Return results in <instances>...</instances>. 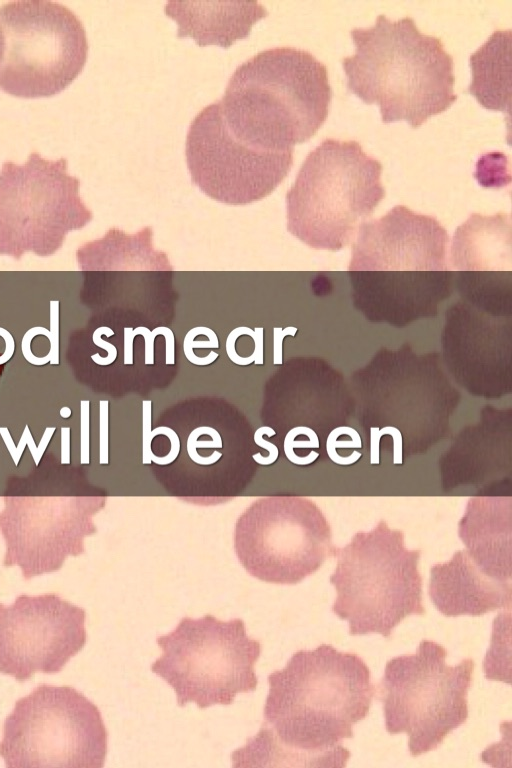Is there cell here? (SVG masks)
I'll return each mask as SVG.
<instances>
[{
  "instance_id": "obj_1",
  "label": "cell",
  "mask_w": 512,
  "mask_h": 768,
  "mask_svg": "<svg viewBox=\"0 0 512 768\" xmlns=\"http://www.w3.org/2000/svg\"><path fill=\"white\" fill-rule=\"evenodd\" d=\"M258 733L235 750L233 767H343L353 737L375 695L366 663L355 653L322 644L295 652L268 676Z\"/></svg>"
},
{
  "instance_id": "obj_2",
  "label": "cell",
  "mask_w": 512,
  "mask_h": 768,
  "mask_svg": "<svg viewBox=\"0 0 512 768\" xmlns=\"http://www.w3.org/2000/svg\"><path fill=\"white\" fill-rule=\"evenodd\" d=\"M448 245L435 217L404 205L364 221L348 266L354 308L371 323L396 328L435 317L454 287Z\"/></svg>"
},
{
  "instance_id": "obj_3",
  "label": "cell",
  "mask_w": 512,
  "mask_h": 768,
  "mask_svg": "<svg viewBox=\"0 0 512 768\" xmlns=\"http://www.w3.org/2000/svg\"><path fill=\"white\" fill-rule=\"evenodd\" d=\"M350 387L372 465L382 449L395 465L426 453L446 436L461 401L441 355L409 343L381 347L352 373Z\"/></svg>"
},
{
  "instance_id": "obj_4",
  "label": "cell",
  "mask_w": 512,
  "mask_h": 768,
  "mask_svg": "<svg viewBox=\"0 0 512 768\" xmlns=\"http://www.w3.org/2000/svg\"><path fill=\"white\" fill-rule=\"evenodd\" d=\"M331 99L322 62L302 49L275 47L239 65L219 102L237 139L259 150L284 152L319 130Z\"/></svg>"
},
{
  "instance_id": "obj_5",
  "label": "cell",
  "mask_w": 512,
  "mask_h": 768,
  "mask_svg": "<svg viewBox=\"0 0 512 768\" xmlns=\"http://www.w3.org/2000/svg\"><path fill=\"white\" fill-rule=\"evenodd\" d=\"M351 37L355 53L342 60L347 88L379 105L384 123L404 120L417 128L456 101L452 56L413 18L379 15L373 26L351 30Z\"/></svg>"
},
{
  "instance_id": "obj_6",
  "label": "cell",
  "mask_w": 512,
  "mask_h": 768,
  "mask_svg": "<svg viewBox=\"0 0 512 768\" xmlns=\"http://www.w3.org/2000/svg\"><path fill=\"white\" fill-rule=\"evenodd\" d=\"M382 164L354 140L327 138L286 193L287 230L316 250L339 251L385 197Z\"/></svg>"
},
{
  "instance_id": "obj_7",
  "label": "cell",
  "mask_w": 512,
  "mask_h": 768,
  "mask_svg": "<svg viewBox=\"0 0 512 768\" xmlns=\"http://www.w3.org/2000/svg\"><path fill=\"white\" fill-rule=\"evenodd\" d=\"M404 533L380 519L369 531H359L343 547L330 583L337 597L332 611L349 624L350 635L381 634L410 615H422L420 549H408Z\"/></svg>"
},
{
  "instance_id": "obj_8",
  "label": "cell",
  "mask_w": 512,
  "mask_h": 768,
  "mask_svg": "<svg viewBox=\"0 0 512 768\" xmlns=\"http://www.w3.org/2000/svg\"><path fill=\"white\" fill-rule=\"evenodd\" d=\"M157 644L162 654L151 671L175 690L180 707L191 702L200 709L230 705L237 694L257 687L254 666L262 645L248 636L240 618L185 616L173 631L158 637Z\"/></svg>"
},
{
  "instance_id": "obj_9",
  "label": "cell",
  "mask_w": 512,
  "mask_h": 768,
  "mask_svg": "<svg viewBox=\"0 0 512 768\" xmlns=\"http://www.w3.org/2000/svg\"><path fill=\"white\" fill-rule=\"evenodd\" d=\"M446 656L442 645L422 640L416 653L387 662L378 686L387 732L406 733L414 757L435 750L468 717L474 661L450 666Z\"/></svg>"
},
{
  "instance_id": "obj_10",
  "label": "cell",
  "mask_w": 512,
  "mask_h": 768,
  "mask_svg": "<svg viewBox=\"0 0 512 768\" xmlns=\"http://www.w3.org/2000/svg\"><path fill=\"white\" fill-rule=\"evenodd\" d=\"M108 733L98 707L69 686L42 684L18 699L3 725L7 767L101 768Z\"/></svg>"
},
{
  "instance_id": "obj_11",
  "label": "cell",
  "mask_w": 512,
  "mask_h": 768,
  "mask_svg": "<svg viewBox=\"0 0 512 768\" xmlns=\"http://www.w3.org/2000/svg\"><path fill=\"white\" fill-rule=\"evenodd\" d=\"M4 53L0 89L37 98L64 90L82 71L88 41L82 21L49 0H16L0 6Z\"/></svg>"
},
{
  "instance_id": "obj_12",
  "label": "cell",
  "mask_w": 512,
  "mask_h": 768,
  "mask_svg": "<svg viewBox=\"0 0 512 768\" xmlns=\"http://www.w3.org/2000/svg\"><path fill=\"white\" fill-rule=\"evenodd\" d=\"M233 538L235 554L251 576L281 585L315 573L336 547L322 510L301 496L255 500L238 517Z\"/></svg>"
},
{
  "instance_id": "obj_13",
  "label": "cell",
  "mask_w": 512,
  "mask_h": 768,
  "mask_svg": "<svg viewBox=\"0 0 512 768\" xmlns=\"http://www.w3.org/2000/svg\"><path fill=\"white\" fill-rule=\"evenodd\" d=\"M66 158L31 152L24 164L5 161L0 170V245H55L93 217L79 195L80 181Z\"/></svg>"
},
{
  "instance_id": "obj_14",
  "label": "cell",
  "mask_w": 512,
  "mask_h": 768,
  "mask_svg": "<svg viewBox=\"0 0 512 768\" xmlns=\"http://www.w3.org/2000/svg\"><path fill=\"white\" fill-rule=\"evenodd\" d=\"M293 151H263L237 139L225 123L219 100L192 120L185 147L192 182L211 199L229 205L270 195L290 172Z\"/></svg>"
},
{
  "instance_id": "obj_15",
  "label": "cell",
  "mask_w": 512,
  "mask_h": 768,
  "mask_svg": "<svg viewBox=\"0 0 512 768\" xmlns=\"http://www.w3.org/2000/svg\"><path fill=\"white\" fill-rule=\"evenodd\" d=\"M86 612L57 594L0 603V673L24 682L60 672L84 647Z\"/></svg>"
},
{
  "instance_id": "obj_16",
  "label": "cell",
  "mask_w": 512,
  "mask_h": 768,
  "mask_svg": "<svg viewBox=\"0 0 512 768\" xmlns=\"http://www.w3.org/2000/svg\"><path fill=\"white\" fill-rule=\"evenodd\" d=\"M440 342L447 372L469 394L497 399L511 393L512 316L459 298L445 312Z\"/></svg>"
},
{
  "instance_id": "obj_17",
  "label": "cell",
  "mask_w": 512,
  "mask_h": 768,
  "mask_svg": "<svg viewBox=\"0 0 512 768\" xmlns=\"http://www.w3.org/2000/svg\"><path fill=\"white\" fill-rule=\"evenodd\" d=\"M450 260L460 299L496 315L512 316L510 214L472 213L454 232Z\"/></svg>"
},
{
  "instance_id": "obj_18",
  "label": "cell",
  "mask_w": 512,
  "mask_h": 768,
  "mask_svg": "<svg viewBox=\"0 0 512 768\" xmlns=\"http://www.w3.org/2000/svg\"><path fill=\"white\" fill-rule=\"evenodd\" d=\"M276 384L291 424L314 431L324 446L333 429L349 425L355 416L350 384L324 358L305 356L288 360L277 373Z\"/></svg>"
},
{
  "instance_id": "obj_19",
  "label": "cell",
  "mask_w": 512,
  "mask_h": 768,
  "mask_svg": "<svg viewBox=\"0 0 512 768\" xmlns=\"http://www.w3.org/2000/svg\"><path fill=\"white\" fill-rule=\"evenodd\" d=\"M478 423L463 430L441 459L445 488L483 483L505 469L510 452L511 410L485 407Z\"/></svg>"
},
{
  "instance_id": "obj_20",
  "label": "cell",
  "mask_w": 512,
  "mask_h": 768,
  "mask_svg": "<svg viewBox=\"0 0 512 768\" xmlns=\"http://www.w3.org/2000/svg\"><path fill=\"white\" fill-rule=\"evenodd\" d=\"M435 607L445 616H481L510 608L511 582L495 580L474 563L468 552L456 551L445 563L431 567L428 587Z\"/></svg>"
},
{
  "instance_id": "obj_21",
  "label": "cell",
  "mask_w": 512,
  "mask_h": 768,
  "mask_svg": "<svg viewBox=\"0 0 512 768\" xmlns=\"http://www.w3.org/2000/svg\"><path fill=\"white\" fill-rule=\"evenodd\" d=\"M458 535L482 572L495 580L511 582V496L469 498L458 523Z\"/></svg>"
},
{
  "instance_id": "obj_22",
  "label": "cell",
  "mask_w": 512,
  "mask_h": 768,
  "mask_svg": "<svg viewBox=\"0 0 512 768\" xmlns=\"http://www.w3.org/2000/svg\"><path fill=\"white\" fill-rule=\"evenodd\" d=\"M165 13L176 21L178 38L223 48L247 38L252 26L268 15L257 1H168Z\"/></svg>"
},
{
  "instance_id": "obj_23",
  "label": "cell",
  "mask_w": 512,
  "mask_h": 768,
  "mask_svg": "<svg viewBox=\"0 0 512 768\" xmlns=\"http://www.w3.org/2000/svg\"><path fill=\"white\" fill-rule=\"evenodd\" d=\"M511 31H495L470 56V94L487 109L510 112Z\"/></svg>"
},
{
  "instance_id": "obj_24",
  "label": "cell",
  "mask_w": 512,
  "mask_h": 768,
  "mask_svg": "<svg viewBox=\"0 0 512 768\" xmlns=\"http://www.w3.org/2000/svg\"><path fill=\"white\" fill-rule=\"evenodd\" d=\"M152 237L150 226L131 235L111 228L101 239L92 242L102 255L97 269L172 271L167 254L154 249Z\"/></svg>"
},
{
  "instance_id": "obj_25",
  "label": "cell",
  "mask_w": 512,
  "mask_h": 768,
  "mask_svg": "<svg viewBox=\"0 0 512 768\" xmlns=\"http://www.w3.org/2000/svg\"><path fill=\"white\" fill-rule=\"evenodd\" d=\"M363 442L360 433L350 425L333 429L325 443L327 458L341 466L355 464L361 459Z\"/></svg>"
},
{
  "instance_id": "obj_26",
  "label": "cell",
  "mask_w": 512,
  "mask_h": 768,
  "mask_svg": "<svg viewBox=\"0 0 512 768\" xmlns=\"http://www.w3.org/2000/svg\"><path fill=\"white\" fill-rule=\"evenodd\" d=\"M222 445V439L217 430L209 426H200L188 435L186 449L194 463L205 466L204 453L207 454L212 448H221Z\"/></svg>"
},
{
  "instance_id": "obj_27",
  "label": "cell",
  "mask_w": 512,
  "mask_h": 768,
  "mask_svg": "<svg viewBox=\"0 0 512 768\" xmlns=\"http://www.w3.org/2000/svg\"><path fill=\"white\" fill-rule=\"evenodd\" d=\"M263 435L272 437L276 435V431L269 426H262L254 432V442L259 447L266 449L269 454L268 456H262L260 453H256L252 456V458L257 464L267 466L273 464L278 459L279 450L275 444L263 439Z\"/></svg>"
},
{
  "instance_id": "obj_28",
  "label": "cell",
  "mask_w": 512,
  "mask_h": 768,
  "mask_svg": "<svg viewBox=\"0 0 512 768\" xmlns=\"http://www.w3.org/2000/svg\"><path fill=\"white\" fill-rule=\"evenodd\" d=\"M50 333L53 344L49 353L44 356L46 362L55 365L59 363V301H50Z\"/></svg>"
},
{
  "instance_id": "obj_29",
  "label": "cell",
  "mask_w": 512,
  "mask_h": 768,
  "mask_svg": "<svg viewBox=\"0 0 512 768\" xmlns=\"http://www.w3.org/2000/svg\"><path fill=\"white\" fill-rule=\"evenodd\" d=\"M80 462L89 464V401L80 402Z\"/></svg>"
},
{
  "instance_id": "obj_30",
  "label": "cell",
  "mask_w": 512,
  "mask_h": 768,
  "mask_svg": "<svg viewBox=\"0 0 512 768\" xmlns=\"http://www.w3.org/2000/svg\"><path fill=\"white\" fill-rule=\"evenodd\" d=\"M105 334L106 336L110 337L114 335V332L108 328V327H100L96 329L93 333V342L96 346H99L103 349H105L108 352V356L105 358H102L98 353L91 356V359L99 365H108L111 364L115 358H116V349L112 344H109L102 340L101 336Z\"/></svg>"
},
{
  "instance_id": "obj_31",
  "label": "cell",
  "mask_w": 512,
  "mask_h": 768,
  "mask_svg": "<svg viewBox=\"0 0 512 768\" xmlns=\"http://www.w3.org/2000/svg\"><path fill=\"white\" fill-rule=\"evenodd\" d=\"M108 402L100 401V464L108 463Z\"/></svg>"
},
{
  "instance_id": "obj_32",
  "label": "cell",
  "mask_w": 512,
  "mask_h": 768,
  "mask_svg": "<svg viewBox=\"0 0 512 768\" xmlns=\"http://www.w3.org/2000/svg\"><path fill=\"white\" fill-rule=\"evenodd\" d=\"M61 463H70V428H61Z\"/></svg>"
},
{
  "instance_id": "obj_33",
  "label": "cell",
  "mask_w": 512,
  "mask_h": 768,
  "mask_svg": "<svg viewBox=\"0 0 512 768\" xmlns=\"http://www.w3.org/2000/svg\"><path fill=\"white\" fill-rule=\"evenodd\" d=\"M29 430V426L26 425L24 428V431L22 432L21 438L19 440L18 445L16 446L13 453H11V457L13 459L14 464L17 466L19 464L20 458L22 456V453L25 449V446L27 445V432Z\"/></svg>"
},
{
  "instance_id": "obj_34",
  "label": "cell",
  "mask_w": 512,
  "mask_h": 768,
  "mask_svg": "<svg viewBox=\"0 0 512 768\" xmlns=\"http://www.w3.org/2000/svg\"><path fill=\"white\" fill-rule=\"evenodd\" d=\"M4 44H5L4 43V36H3V32H2V29H1V26H0V63L2 61V57H3V53H4Z\"/></svg>"
},
{
  "instance_id": "obj_35",
  "label": "cell",
  "mask_w": 512,
  "mask_h": 768,
  "mask_svg": "<svg viewBox=\"0 0 512 768\" xmlns=\"http://www.w3.org/2000/svg\"><path fill=\"white\" fill-rule=\"evenodd\" d=\"M71 409L69 407H62L60 409V415L62 418H69L71 416Z\"/></svg>"
}]
</instances>
